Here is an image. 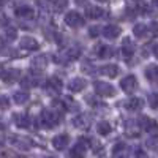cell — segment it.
<instances>
[{"mask_svg": "<svg viewBox=\"0 0 158 158\" xmlns=\"http://www.w3.org/2000/svg\"><path fill=\"white\" fill-rule=\"evenodd\" d=\"M65 22H67V25H70V27H73V29H79V27L84 25L85 21L77 11H70V13H67V16H65Z\"/></svg>", "mask_w": 158, "mask_h": 158, "instance_id": "cell-5", "label": "cell"}, {"mask_svg": "<svg viewBox=\"0 0 158 158\" xmlns=\"http://www.w3.org/2000/svg\"><path fill=\"white\" fill-rule=\"evenodd\" d=\"M67 6H68V0H54V10L57 13L65 11V10H67Z\"/></svg>", "mask_w": 158, "mask_h": 158, "instance_id": "cell-28", "label": "cell"}, {"mask_svg": "<svg viewBox=\"0 0 158 158\" xmlns=\"http://www.w3.org/2000/svg\"><path fill=\"white\" fill-rule=\"evenodd\" d=\"M85 16L90 18V19H100V18H104L106 16V11L100 6H89L85 10Z\"/></svg>", "mask_w": 158, "mask_h": 158, "instance_id": "cell-17", "label": "cell"}, {"mask_svg": "<svg viewBox=\"0 0 158 158\" xmlns=\"http://www.w3.org/2000/svg\"><path fill=\"white\" fill-rule=\"evenodd\" d=\"M122 150H125V144H123V142H118L117 146L112 149V155H117V153H123Z\"/></svg>", "mask_w": 158, "mask_h": 158, "instance_id": "cell-34", "label": "cell"}, {"mask_svg": "<svg viewBox=\"0 0 158 158\" xmlns=\"http://www.w3.org/2000/svg\"><path fill=\"white\" fill-rule=\"evenodd\" d=\"M95 51H97V56H98L100 59H111V57L114 56V48H111V46L98 44V46L95 48Z\"/></svg>", "mask_w": 158, "mask_h": 158, "instance_id": "cell-18", "label": "cell"}, {"mask_svg": "<svg viewBox=\"0 0 158 158\" xmlns=\"http://www.w3.org/2000/svg\"><path fill=\"white\" fill-rule=\"evenodd\" d=\"M98 2H108V0H98Z\"/></svg>", "mask_w": 158, "mask_h": 158, "instance_id": "cell-47", "label": "cell"}, {"mask_svg": "<svg viewBox=\"0 0 158 158\" xmlns=\"http://www.w3.org/2000/svg\"><path fill=\"white\" fill-rule=\"evenodd\" d=\"M82 71H85V73H94L95 68H92V63H90V62H84V63H82Z\"/></svg>", "mask_w": 158, "mask_h": 158, "instance_id": "cell-36", "label": "cell"}, {"mask_svg": "<svg viewBox=\"0 0 158 158\" xmlns=\"http://www.w3.org/2000/svg\"><path fill=\"white\" fill-rule=\"evenodd\" d=\"M111 123L109 122H98L97 123V131H98V135H101V136H106V135H109L111 133Z\"/></svg>", "mask_w": 158, "mask_h": 158, "instance_id": "cell-26", "label": "cell"}, {"mask_svg": "<svg viewBox=\"0 0 158 158\" xmlns=\"http://www.w3.org/2000/svg\"><path fill=\"white\" fill-rule=\"evenodd\" d=\"M94 152H95V153H98L100 156H103V153H104V149H103V146H101V144H97V142H94Z\"/></svg>", "mask_w": 158, "mask_h": 158, "instance_id": "cell-35", "label": "cell"}, {"mask_svg": "<svg viewBox=\"0 0 158 158\" xmlns=\"http://www.w3.org/2000/svg\"><path fill=\"white\" fill-rule=\"evenodd\" d=\"M36 5H38V8L41 11H49V8H51L49 0H36Z\"/></svg>", "mask_w": 158, "mask_h": 158, "instance_id": "cell-31", "label": "cell"}, {"mask_svg": "<svg viewBox=\"0 0 158 158\" xmlns=\"http://www.w3.org/2000/svg\"><path fill=\"white\" fill-rule=\"evenodd\" d=\"M62 81L59 77H56V76H52V77H48L46 79V84H44V87H46V90H49V92H59L60 89H62Z\"/></svg>", "mask_w": 158, "mask_h": 158, "instance_id": "cell-14", "label": "cell"}, {"mask_svg": "<svg viewBox=\"0 0 158 158\" xmlns=\"http://www.w3.org/2000/svg\"><path fill=\"white\" fill-rule=\"evenodd\" d=\"M2 79H3L5 84H13V82H16L18 79H21V71L18 68H10L3 73Z\"/></svg>", "mask_w": 158, "mask_h": 158, "instance_id": "cell-10", "label": "cell"}, {"mask_svg": "<svg viewBox=\"0 0 158 158\" xmlns=\"http://www.w3.org/2000/svg\"><path fill=\"white\" fill-rule=\"evenodd\" d=\"M146 77L150 82L158 84V65H149L146 68Z\"/></svg>", "mask_w": 158, "mask_h": 158, "instance_id": "cell-19", "label": "cell"}, {"mask_svg": "<svg viewBox=\"0 0 158 158\" xmlns=\"http://www.w3.org/2000/svg\"><path fill=\"white\" fill-rule=\"evenodd\" d=\"M89 35L90 36H98L100 35V27H98V25H94V27H90V30H89Z\"/></svg>", "mask_w": 158, "mask_h": 158, "instance_id": "cell-37", "label": "cell"}, {"mask_svg": "<svg viewBox=\"0 0 158 158\" xmlns=\"http://www.w3.org/2000/svg\"><path fill=\"white\" fill-rule=\"evenodd\" d=\"M142 106H144V100L138 98V97L127 101V109L128 111H139V109H142Z\"/></svg>", "mask_w": 158, "mask_h": 158, "instance_id": "cell-21", "label": "cell"}, {"mask_svg": "<svg viewBox=\"0 0 158 158\" xmlns=\"http://www.w3.org/2000/svg\"><path fill=\"white\" fill-rule=\"evenodd\" d=\"M128 2H133V3H138V2H141V0H128Z\"/></svg>", "mask_w": 158, "mask_h": 158, "instance_id": "cell-45", "label": "cell"}, {"mask_svg": "<svg viewBox=\"0 0 158 158\" xmlns=\"http://www.w3.org/2000/svg\"><path fill=\"white\" fill-rule=\"evenodd\" d=\"M68 89L73 92V94L82 92L85 89V79H82V77H73L70 81V84H68Z\"/></svg>", "mask_w": 158, "mask_h": 158, "instance_id": "cell-16", "label": "cell"}, {"mask_svg": "<svg viewBox=\"0 0 158 158\" xmlns=\"http://www.w3.org/2000/svg\"><path fill=\"white\" fill-rule=\"evenodd\" d=\"M73 125L76 128H87L90 125V117L89 115H84V114L77 115V117L73 118Z\"/></svg>", "mask_w": 158, "mask_h": 158, "instance_id": "cell-22", "label": "cell"}, {"mask_svg": "<svg viewBox=\"0 0 158 158\" xmlns=\"http://www.w3.org/2000/svg\"><path fill=\"white\" fill-rule=\"evenodd\" d=\"M152 51H153V56H155V57H156V59H158V44H155V46H153V49H152Z\"/></svg>", "mask_w": 158, "mask_h": 158, "instance_id": "cell-39", "label": "cell"}, {"mask_svg": "<svg viewBox=\"0 0 158 158\" xmlns=\"http://www.w3.org/2000/svg\"><path fill=\"white\" fill-rule=\"evenodd\" d=\"M152 3H153V5H155V6L158 8V0H152Z\"/></svg>", "mask_w": 158, "mask_h": 158, "instance_id": "cell-43", "label": "cell"}, {"mask_svg": "<svg viewBox=\"0 0 158 158\" xmlns=\"http://www.w3.org/2000/svg\"><path fill=\"white\" fill-rule=\"evenodd\" d=\"M10 108V98L5 95H0V109H8Z\"/></svg>", "mask_w": 158, "mask_h": 158, "instance_id": "cell-33", "label": "cell"}, {"mask_svg": "<svg viewBox=\"0 0 158 158\" xmlns=\"http://www.w3.org/2000/svg\"><path fill=\"white\" fill-rule=\"evenodd\" d=\"M100 73L103 76H108V77H115L118 74V67L117 65H103L100 68Z\"/></svg>", "mask_w": 158, "mask_h": 158, "instance_id": "cell-20", "label": "cell"}, {"mask_svg": "<svg viewBox=\"0 0 158 158\" xmlns=\"http://www.w3.org/2000/svg\"><path fill=\"white\" fill-rule=\"evenodd\" d=\"M46 158H56V156H46Z\"/></svg>", "mask_w": 158, "mask_h": 158, "instance_id": "cell-48", "label": "cell"}, {"mask_svg": "<svg viewBox=\"0 0 158 158\" xmlns=\"http://www.w3.org/2000/svg\"><path fill=\"white\" fill-rule=\"evenodd\" d=\"M79 54H81V51H79V48H70L67 52H65V56H67V59H77Z\"/></svg>", "mask_w": 158, "mask_h": 158, "instance_id": "cell-29", "label": "cell"}, {"mask_svg": "<svg viewBox=\"0 0 158 158\" xmlns=\"http://www.w3.org/2000/svg\"><path fill=\"white\" fill-rule=\"evenodd\" d=\"M149 104H150V108L158 109V92H153V94L149 97Z\"/></svg>", "mask_w": 158, "mask_h": 158, "instance_id": "cell-30", "label": "cell"}, {"mask_svg": "<svg viewBox=\"0 0 158 158\" xmlns=\"http://www.w3.org/2000/svg\"><path fill=\"white\" fill-rule=\"evenodd\" d=\"M29 100H30V95H29V92H25V90L15 92V95H13V101H15L16 104H24Z\"/></svg>", "mask_w": 158, "mask_h": 158, "instance_id": "cell-23", "label": "cell"}, {"mask_svg": "<svg viewBox=\"0 0 158 158\" xmlns=\"http://www.w3.org/2000/svg\"><path fill=\"white\" fill-rule=\"evenodd\" d=\"M2 146H3V138L0 136V147H2Z\"/></svg>", "mask_w": 158, "mask_h": 158, "instance_id": "cell-44", "label": "cell"}, {"mask_svg": "<svg viewBox=\"0 0 158 158\" xmlns=\"http://www.w3.org/2000/svg\"><path fill=\"white\" fill-rule=\"evenodd\" d=\"M112 158H128L125 153H117V155H112Z\"/></svg>", "mask_w": 158, "mask_h": 158, "instance_id": "cell-40", "label": "cell"}, {"mask_svg": "<svg viewBox=\"0 0 158 158\" xmlns=\"http://www.w3.org/2000/svg\"><path fill=\"white\" fill-rule=\"evenodd\" d=\"M149 29H150V32H152L153 35H158V22H156V21H155V22H152Z\"/></svg>", "mask_w": 158, "mask_h": 158, "instance_id": "cell-38", "label": "cell"}, {"mask_svg": "<svg viewBox=\"0 0 158 158\" xmlns=\"http://www.w3.org/2000/svg\"><path fill=\"white\" fill-rule=\"evenodd\" d=\"M2 38H3V41H8V43L15 41V40L18 38V30L15 27H6L3 35H2Z\"/></svg>", "mask_w": 158, "mask_h": 158, "instance_id": "cell-25", "label": "cell"}, {"mask_svg": "<svg viewBox=\"0 0 158 158\" xmlns=\"http://www.w3.org/2000/svg\"><path fill=\"white\" fill-rule=\"evenodd\" d=\"M68 144H70V136H68L67 133L57 135V136H54V139H52V147H54L56 150H63V149H67Z\"/></svg>", "mask_w": 158, "mask_h": 158, "instance_id": "cell-7", "label": "cell"}, {"mask_svg": "<svg viewBox=\"0 0 158 158\" xmlns=\"http://www.w3.org/2000/svg\"><path fill=\"white\" fill-rule=\"evenodd\" d=\"M147 147H149V149H156V147H158V135L150 136V138L147 139Z\"/></svg>", "mask_w": 158, "mask_h": 158, "instance_id": "cell-32", "label": "cell"}, {"mask_svg": "<svg viewBox=\"0 0 158 158\" xmlns=\"http://www.w3.org/2000/svg\"><path fill=\"white\" fill-rule=\"evenodd\" d=\"M5 2H6V0H0V5H3Z\"/></svg>", "mask_w": 158, "mask_h": 158, "instance_id": "cell-46", "label": "cell"}, {"mask_svg": "<svg viewBox=\"0 0 158 158\" xmlns=\"http://www.w3.org/2000/svg\"><path fill=\"white\" fill-rule=\"evenodd\" d=\"M19 44H21V49H24V51H36L40 48V43L32 36H22Z\"/></svg>", "mask_w": 158, "mask_h": 158, "instance_id": "cell-9", "label": "cell"}, {"mask_svg": "<svg viewBox=\"0 0 158 158\" xmlns=\"http://www.w3.org/2000/svg\"><path fill=\"white\" fill-rule=\"evenodd\" d=\"M3 73H5V71H3V65H2V63H0V77H2V76H3Z\"/></svg>", "mask_w": 158, "mask_h": 158, "instance_id": "cell-42", "label": "cell"}, {"mask_svg": "<svg viewBox=\"0 0 158 158\" xmlns=\"http://www.w3.org/2000/svg\"><path fill=\"white\" fill-rule=\"evenodd\" d=\"M133 33L138 36V38H144L147 33V25L146 24H136L133 27Z\"/></svg>", "mask_w": 158, "mask_h": 158, "instance_id": "cell-27", "label": "cell"}, {"mask_svg": "<svg viewBox=\"0 0 158 158\" xmlns=\"http://www.w3.org/2000/svg\"><path fill=\"white\" fill-rule=\"evenodd\" d=\"M139 127L142 130H146V131H155V130H158V123L155 120H152L150 117H147V115H141L139 117Z\"/></svg>", "mask_w": 158, "mask_h": 158, "instance_id": "cell-11", "label": "cell"}, {"mask_svg": "<svg viewBox=\"0 0 158 158\" xmlns=\"http://www.w3.org/2000/svg\"><path fill=\"white\" fill-rule=\"evenodd\" d=\"M120 87H122V90L125 92V94H131L136 87H138V81H136V76H133V74H128V76H125L122 81H120Z\"/></svg>", "mask_w": 158, "mask_h": 158, "instance_id": "cell-6", "label": "cell"}, {"mask_svg": "<svg viewBox=\"0 0 158 158\" xmlns=\"http://www.w3.org/2000/svg\"><path fill=\"white\" fill-rule=\"evenodd\" d=\"M46 67H48V56H44V54H38L32 60V70L36 73H41Z\"/></svg>", "mask_w": 158, "mask_h": 158, "instance_id": "cell-8", "label": "cell"}, {"mask_svg": "<svg viewBox=\"0 0 158 158\" xmlns=\"http://www.w3.org/2000/svg\"><path fill=\"white\" fill-rule=\"evenodd\" d=\"M122 33V29L118 27V25H114V24H111V25H106V27L103 29V35L106 36L108 40H115L118 35Z\"/></svg>", "mask_w": 158, "mask_h": 158, "instance_id": "cell-13", "label": "cell"}, {"mask_svg": "<svg viewBox=\"0 0 158 158\" xmlns=\"http://www.w3.org/2000/svg\"><path fill=\"white\" fill-rule=\"evenodd\" d=\"M10 142L13 144V146H16L19 150H22V152L30 150L32 146H33L30 138H27V136H19V135H11V136H10Z\"/></svg>", "mask_w": 158, "mask_h": 158, "instance_id": "cell-3", "label": "cell"}, {"mask_svg": "<svg viewBox=\"0 0 158 158\" xmlns=\"http://www.w3.org/2000/svg\"><path fill=\"white\" fill-rule=\"evenodd\" d=\"M15 13H16V16H18V18H22V19H32V18H35V11H33V8H30V6H27V5L18 6Z\"/></svg>", "mask_w": 158, "mask_h": 158, "instance_id": "cell-15", "label": "cell"}, {"mask_svg": "<svg viewBox=\"0 0 158 158\" xmlns=\"http://www.w3.org/2000/svg\"><path fill=\"white\" fill-rule=\"evenodd\" d=\"M41 123H43V127H46V128H54V127H57L59 123H60V120H62V117H60V114L59 112H56V111H52V109H44L43 112H41Z\"/></svg>", "mask_w": 158, "mask_h": 158, "instance_id": "cell-1", "label": "cell"}, {"mask_svg": "<svg viewBox=\"0 0 158 158\" xmlns=\"http://www.w3.org/2000/svg\"><path fill=\"white\" fill-rule=\"evenodd\" d=\"M89 146H90V139H87V138H79L77 142L73 146V149L70 150V156H71V158H82V156L85 155Z\"/></svg>", "mask_w": 158, "mask_h": 158, "instance_id": "cell-2", "label": "cell"}, {"mask_svg": "<svg viewBox=\"0 0 158 158\" xmlns=\"http://www.w3.org/2000/svg\"><path fill=\"white\" fill-rule=\"evenodd\" d=\"M15 122L19 128H29L30 125V117L27 114H16L15 115Z\"/></svg>", "mask_w": 158, "mask_h": 158, "instance_id": "cell-24", "label": "cell"}, {"mask_svg": "<svg viewBox=\"0 0 158 158\" xmlns=\"http://www.w3.org/2000/svg\"><path fill=\"white\" fill-rule=\"evenodd\" d=\"M94 87H95V94L100 95V97H106V98H108V97H114V95H115L114 85L104 82V81H97V82L94 84Z\"/></svg>", "mask_w": 158, "mask_h": 158, "instance_id": "cell-4", "label": "cell"}, {"mask_svg": "<svg viewBox=\"0 0 158 158\" xmlns=\"http://www.w3.org/2000/svg\"><path fill=\"white\" fill-rule=\"evenodd\" d=\"M76 3H77V5H85L87 0H76Z\"/></svg>", "mask_w": 158, "mask_h": 158, "instance_id": "cell-41", "label": "cell"}, {"mask_svg": "<svg viewBox=\"0 0 158 158\" xmlns=\"http://www.w3.org/2000/svg\"><path fill=\"white\" fill-rule=\"evenodd\" d=\"M135 43L131 41V38H123V43H122V54H123V57L125 59H130L131 56L135 54Z\"/></svg>", "mask_w": 158, "mask_h": 158, "instance_id": "cell-12", "label": "cell"}]
</instances>
